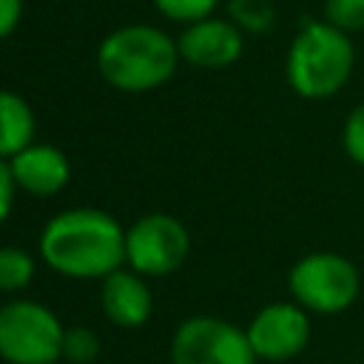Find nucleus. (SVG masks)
Masks as SVG:
<instances>
[{
  "label": "nucleus",
  "mask_w": 364,
  "mask_h": 364,
  "mask_svg": "<svg viewBox=\"0 0 364 364\" xmlns=\"http://www.w3.org/2000/svg\"><path fill=\"white\" fill-rule=\"evenodd\" d=\"M228 11L245 34H267L276 26V9L270 0H228Z\"/></svg>",
  "instance_id": "obj_13"
},
{
  "label": "nucleus",
  "mask_w": 364,
  "mask_h": 364,
  "mask_svg": "<svg viewBox=\"0 0 364 364\" xmlns=\"http://www.w3.org/2000/svg\"><path fill=\"white\" fill-rule=\"evenodd\" d=\"M355 68L353 37L321 20H307L290 40L284 57L287 85L304 100H327L338 94Z\"/></svg>",
  "instance_id": "obj_3"
},
{
  "label": "nucleus",
  "mask_w": 364,
  "mask_h": 364,
  "mask_svg": "<svg viewBox=\"0 0 364 364\" xmlns=\"http://www.w3.org/2000/svg\"><path fill=\"white\" fill-rule=\"evenodd\" d=\"M287 287L296 304H301L307 313H344L361 290L358 267L336 253V250H313L301 256L290 273Z\"/></svg>",
  "instance_id": "obj_4"
},
{
  "label": "nucleus",
  "mask_w": 364,
  "mask_h": 364,
  "mask_svg": "<svg viewBox=\"0 0 364 364\" xmlns=\"http://www.w3.org/2000/svg\"><path fill=\"white\" fill-rule=\"evenodd\" d=\"M179 57L196 68H228L245 51V31L230 17H205L176 37Z\"/></svg>",
  "instance_id": "obj_9"
},
{
  "label": "nucleus",
  "mask_w": 364,
  "mask_h": 364,
  "mask_svg": "<svg viewBox=\"0 0 364 364\" xmlns=\"http://www.w3.org/2000/svg\"><path fill=\"white\" fill-rule=\"evenodd\" d=\"M179 60L176 40L148 23L119 26L108 31L97 48V68L102 80L125 94H142L165 85Z\"/></svg>",
  "instance_id": "obj_2"
},
{
  "label": "nucleus",
  "mask_w": 364,
  "mask_h": 364,
  "mask_svg": "<svg viewBox=\"0 0 364 364\" xmlns=\"http://www.w3.org/2000/svg\"><path fill=\"white\" fill-rule=\"evenodd\" d=\"M341 148L350 162L364 168V102H358L341 125Z\"/></svg>",
  "instance_id": "obj_18"
},
{
  "label": "nucleus",
  "mask_w": 364,
  "mask_h": 364,
  "mask_svg": "<svg viewBox=\"0 0 364 364\" xmlns=\"http://www.w3.org/2000/svg\"><path fill=\"white\" fill-rule=\"evenodd\" d=\"M23 20V0H0V40L14 34Z\"/></svg>",
  "instance_id": "obj_19"
},
{
  "label": "nucleus",
  "mask_w": 364,
  "mask_h": 364,
  "mask_svg": "<svg viewBox=\"0 0 364 364\" xmlns=\"http://www.w3.org/2000/svg\"><path fill=\"white\" fill-rule=\"evenodd\" d=\"M100 353V338L88 327H68L63 336V358L74 364H88Z\"/></svg>",
  "instance_id": "obj_17"
},
{
  "label": "nucleus",
  "mask_w": 364,
  "mask_h": 364,
  "mask_svg": "<svg viewBox=\"0 0 364 364\" xmlns=\"http://www.w3.org/2000/svg\"><path fill=\"white\" fill-rule=\"evenodd\" d=\"M151 3L162 17L182 23V26H191V23L205 20V17H213V11L219 9L222 0H151Z\"/></svg>",
  "instance_id": "obj_15"
},
{
  "label": "nucleus",
  "mask_w": 364,
  "mask_h": 364,
  "mask_svg": "<svg viewBox=\"0 0 364 364\" xmlns=\"http://www.w3.org/2000/svg\"><path fill=\"white\" fill-rule=\"evenodd\" d=\"M31 139H34L31 105L14 91H0V159L17 156L31 145Z\"/></svg>",
  "instance_id": "obj_12"
},
{
  "label": "nucleus",
  "mask_w": 364,
  "mask_h": 364,
  "mask_svg": "<svg viewBox=\"0 0 364 364\" xmlns=\"http://www.w3.org/2000/svg\"><path fill=\"white\" fill-rule=\"evenodd\" d=\"M63 336L65 327L46 304L17 299L0 307V358L9 364H54Z\"/></svg>",
  "instance_id": "obj_5"
},
{
  "label": "nucleus",
  "mask_w": 364,
  "mask_h": 364,
  "mask_svg": "<svg viewBox=\"0 0 364 364\" xmlns=\"http://www.w3.org/2000/svg\"><path fill=\"white\" fill-rule=\"evenodd\" d=\"M173 364H256L247 333L216 316L182 321L171 338Z\"/></svg>",
  "instance_id": "obj_6"
},
{
  "label": "nucleus",
  "mask_w": 364,
  "mask_h": 364,
  "mask_svg": "<svg viewBox=\"0 0 364 364\" xmlns=\"http://www.w3.org/2000/svg\"><path fill=\"white\" fill-rule=\"evenodd\" d=\"M102 313L117 327H139L151 316V290L134 270H114L102 279Z\"/></svg>",
  "instance_id": "obj_11"
},
{
  "label": "nucleus",
  "mask_w": 364,
  "mask_h": 364,
  "mask_svg": "<svg viewBox=\"0 0 364 364\" xmlns=\"http://www.w3.org/2000/svg\"><path fill=\"white\" fill-rule=\"evenodd\" d=\"M40 253L68 279H105L125 262V230L105 210L71 208L43 228Z\"/></svg>",
  "instance_id": "obj_1"
},
{
  "label": "nucleus",
  "mask_w": 364,
  "mask_h": 364,
  "mask_svg": "<svg viewBox=\"0 0 364 364\" xmlns=\"http://www.w3.org/2000/svg\"><path fill=\"white\" fill-rule=\"evenodd\" d=\"M324 20L344 34L364 31V0H324Z\"/></svg>",
  "instance_id": "obj_16"
},
{
  "label": "nucleus",
  "mask_w": 364,
  "mask_h": 364,
  "mask_svg": "<svg viewBox=\"0 0 364 364\" xmlns=\"http://www.w3.org/2000/svg\"><path fill=\"white\" fill-rule=\"evenodd\" d=\"M14 185L31 196H54L65 188L71 176L68 156L54 145H28L17 156L9 159Z\"/></svg>",
  "instance_id": "obj_10"
},
{
  "label": "nucleus",
  "mask_w": 364,
  "mask_h": 364,
  "mask_svg": "<svg viewBox=\"0 0 364 364\" xmlns=\"http://www.w3.org/2000/svg\"><path fill=\"white\" fill-rule=\"evenodd\" d=\"M14 176H11V168H9V159H0V225L3 219L9 216L11 210V202H14Z\"/></svg>",
  "instance_id": "obj_20"
},
{
  "label": "nucleus",
  "mask_w": 364,
  "mask_h": 364,
  "mask_svg": "<svg viewBox=\"0 0 364 364\" xmlns=\"http://www.w3.org/2000/svg\"><path fill=\"white\" fill-rule=\"evenodd\" d=\"M245 333L256 358L287 361L307 347L310 318H307V310L296 301H273L250 318Z\"/></svg>",
  "instance_id": "obj_8"
},
{
  "label": "nucleus",
  "mask_w": 364,
  "mask_h": 364,
  "mask_svg": "<svg viewBox=\"0 0 364 364\" xmlns=\"http://www.w3.org/2000/svg\"><path fill=\"white\" fill-rule=\"evenodd\" d=\"M34 276V262L20 247H0V290H23Z\"/></svg>",
  "instance_id": "obj_14"
},
{
  "label": "nucleus",
  "mask_w": 364,
  "mask_h": 364,
  "mask_svg": "<svg viewBox=\"0 0 364 364\" xmlns=\"http://www.w3.org/2000/svg\"><path fill=\"white\" fill-rule=\"evenodd\" d=\"M191 250L185 225L168 213H148L125 230V262L139 276L173 273Z\"/></svg>",
  "instance_id": "obj_7"
}]
</instances>
